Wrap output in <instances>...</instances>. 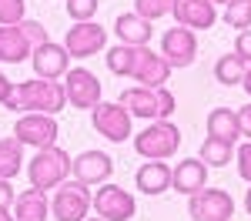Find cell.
Segmentation results:
<instances>
[{"mask_svg":"<svg viewBox=\"0 0 251 221\" xmlns=\"http://www.w3.org/2000/svg\"><path fill=\"white\" fill-rule=\"evenodd\" d=\"M30 64H34V74L44 80H57L64 77L71 67V54H67V47L64 44H40V47H34V54H30Z\"/></svg>","mask_w":251,"mask_h":221,"instance_id":"cell-13","label":"cell"},{"mask_svg":"<svg viewBox=\"0 0 251 221\" xmlns=\"http://www.w3.org/2000/svg\"><path fill=\"white\" fill-rule=\"evenodd\" d=\"M245 71H248V64L238 57V54H225V57H218V64H214V77H218V84H225V87L241 84L245 80Z\"/></svg>","mask_w":251,"mask_h":221,"instance_id":"cell-26","label":"cell"},{"mask_svg":"<svg viewBox=\"0 0 251 221\" xmlns=\"http://www.w3.org/2000/svg\"><path fill=\"white\" fill-rule=\"evenodd\" d=\"M114 34L121 44H131V47H148V40L154 34L151 20H144L141 14H117L114 17Z\"/></svg>","mask_w":251,"mask_h":221,"instance_id":"cell-18","label":"cell"},{"mask_svg":"<svg viewBox=\"0 0 251 221\" xmlns=\"http://www.w3.org/2000/svg\"><path fill=\"white\" fill-rule=\"evenodd\" d=\"M94 211L100 221H131L137 211V201L121 184H100L94 195Z\"/></svg>","mask_w":251,"mask_h":221,"instance_id":"cell-8","label":"cell"},{"mask_svg":"<svg viewBox=\"0 0 251 221\" xmlns=\"http://www.w3.org/2000/svg\"><path fill=\"white\" fill-rule=\"evenodd\" d=\"M71 168H74V158L64 151V147H44L34 154V161L27 164V178H30V188H37V191H50V188H57L67 181L71 174Z\"/></svg>","mask_w":251,"mask_h":221,"instance_id":"cell-3","label":"cell"},{"mask_svg":"<svg viewBox=\"0 0 251 221\" xmlns=\"http://www.w3.org/2000/svg\"><path fill=\"white\" fill-rule=\"evenodd\" d=\"M174 0H134V14H141L144 20H157L164 14H171Z\"/></svg>","mask_w":251,"mask_h":221,"instance_id":"cell-28","label":"cell"},{"mask_svg":"<svg viewBox=\"0 0 251 221\" xmlns=\"http://www.w3.org/2000/svg\"><path fill=\"white\" fill-rule=\"evenodd\" d=\"M188 215L194 221H228L234 218V198L225 188H201L188 198Z\"/></svg>","mask_w":251,"mask_h":221,"instance_id":"cell-6","label":"cell"},{"mask_svg":"<svg viewBox=\"0 0 251 221\" xmlns=\"http://www.w3.org/2000/svg\"><path fill=\"white\" fill-rule=\"evenodd\" d=\"M107 71L117 74V77H134L137 60H141V47H131V44H117L107 50Z\"/></svg>","mask_w":251,"mask_h":221,"instance_id":"cell-23","label":"cell"},{"mask_svg":"<svg viewBox=\"0 0 251 221\" xmlns=\"http://www.w3.org/2000/svg\"><path fill=\"white\" fill-rule=\"evenodd\" d=\"M171 71L174 67L161 54H154L151 47H141V60H137V71H134L137 87H164L168 77H171Z\"/></svg>","mask_w":251,"mask_h":221,"instance_id":"cell-17","label":"cell"},{"mask_svg":"<svg viewBox=\"0 0 251 221\" xmlns=\"http://www.w3.org/2000/svg\"><path fill=\"white\" fill-rule=\"evenodd\" d=\"M211 3H225V7H228V3H231V0H211Z\"/></svg>","mask_w":251,"mask_h":221,"instance_id":"cell-40","label":"cell"},{"mask_svg":"<svg viewBox=\"0 0 251 221\" xmlns=\"http://www.w3.org/2000/svg\"><path fill=\"white\" fill-rule=\"evenodd\" d=\"M245 208H248V215H251V188H248V195H245Z\"/></svg>","mask_w":251,"mask_h":221,"instance_id":"cell-39","label":"cell"},{"mask_svg":"<svg viewBox=\"0 0 251 221\" xmlns=\"http://www.w3.org/2000/svg\"><path fill=\"white\" fill-rule=\"evenodd\" d=\"M171 14L188 30H208V27H214V20H218V10H214L211 0H174Z\"/></svg>","mask_w":251,"mask_h":221,"instance_id":"cell-14","label":"cell"},{"mask_svg":"<svg viewBox=\"0 0 251 221\" xmlns=\"http://www.w3.org/2000/svg\"><path fill=\"white\" fill-rule=\"evenodd\" d=\"M74 178L80 184H104V181L111 178V171H114V161L111 154H104V151H84L74 158Z\"/></svg>","mask_w":251,"mask_h":221,"instance_id":"cell-15","label":"cell"},{"mask_svg":"<svg viewBox=\"0 0 251 221\" xmlns=\"http://www.w3.org/2000/svg\"><path fill=\"white\" fill-rule=\"evenodd\" d=\"M10 201H17L14 198V188H10L7 178H0V208H10Z\"/></svg>","mask_w":251,"mask_h":221,"instance_id":"cell-34","label":"cell"},{"mask_svg":"<svg viewBox=\"0 0 251 221\" xmlns=\"http://www.w3.org/2000/svg\"><path fill=\"white\" fill-rule=\"evenodd\" d=\"M194 54H198V37H194V30L188 27H171L164 37H161V57L168 60L171 67H188L194 64Z\"/></svg>","mask_w":251,"mask_h":221,"instance_id":"cell-12","label":"cell"},{"mask_svg":"<svg viewBox=\"0 0 251 221\" xmlns=\"http://www.w3.org/2000/svg\"><path fill=\"white\" fill-rule=\"evenodd\" d=\"M20 30L27 34V40H30V47H40V44H47V40H50L40 20H24V24H20Z\"/></svg>","mask_w":251,"mask_h":221,"instance_id":"cell-31","label":"cell"},{"mask_svg":"<svg viewBox=\"0 0 251 221\" xmlns=\"http://www.w3.org/2000/svg\"><path fill=\"white\" fill-rule=\"evenodd\" d=\"M234 161H238V174H241V181H248V184H251V141L238 147Z\"/></svg>","mask_w":251,"mask_h":221,"instance_id":"cell-32","label":"cell"},{"mask_svg":"<svg viewBox=\"0 0 251 221\" xmlns=\"http://www.w3.org/2000/svg\"><path fill=\"white\" fill-rule=\"evenodd\" d=\"M64 7H67V17L74 24H84V20H91L97 14V0H67Z\"/></svg>","mask_w":251,"mask_h":221,"instance_id":"cell-30","label":"cell"},{"mask_svg":"<svg viewBox=\"0 0 251 221\" xmlns=\"http://www.w3.org/2000/svg\"><path fill=\"white\" fill-rule=\"evenodd\" d=\"M64 47L71 57H94L107 47V30L94 24V20H84V24H74L64 37Z\"/></svg>","mask_w":251,"mask_h":221,"instance_id":"cell-11","label":"cell"},{"mask_svg":"<svg viewBox=\"0 0 251 221\" xmlns=\"http://www.w3.org/2000/svg\"><path fill=\"white\" fill-rule=\"evenodd\" d=\"M14 138L20 144H30L34 151L54 147L57 144V121H54V114H20L14 124Z\"/></svg>","mask_w":251,"mask_h":221,"instance_id":"cell-9","label":"cell"},{"mask_svg":"<svg viewBox=\"0 0 251 221\" xmlns=\"http://www.w3.org/2000/svg\"><path fill=\"white\" fill-rule=\"evenodd\" d=\"M87 211H91V191H87V184H80V181L57 184L54 201H50L54 221H84Z\"/></svg>","mask_w":251,"mask_h":221,"instance_id":"cell-5","label":"cell"},{"mask_svg":"<svg viewBox=\"0 0 251 221\" xmlns=\"http://www.w3.org/2000/svg\"><path fill=\"white\" fill-rule=\"evenodd\" d=\"M91 121H94L97 134L107 138V141H114V144L131 138V111H127L121 100H114V104L100 100L94 111H91Z\"/></svg>","mask_w":251,"mask_h":221,"instance_id":"cell-7","label":"cell"},{"mask_svg":"<svg viewBox=\"0 0 251 221\" xmlns=\"http://www.w3.org/2000/svg\"><path fill=\"white\" fill-rule=\"evenodd\" d=\"M117 100L131 111V118L144 121H168L177 107V100L168 87H124Z\"/></svg>","mask_w":251,"mask_h":221,"instance_id":"cell-2","label":"cell"},{"mask_svg":"<svg viewBox=\"0 0 251 221\" xmlns=\"http://www.w3.org/2000/svg\"><path fill=\"white\" fill-rule=\"evenodd\" d=\"M234 144L231 141H221V138H204V144H201V154L198 158L204 161L208 168H225V164H231L234 161Z\"/></svg>","mask_w":251,"mask_h":221,"instance_id":"cell-24","label":"cell"},{"mask_svg":"<svg viewBox=\"0 0 251 221\" xmlns=\"http://www.w3.org/2000/svg\"><path fill=\"white\" fill-rule=\"evenodd\" d=\"M225 24H231L234 30H248L251 27V0H231L225 7Z\"/></svg>","mask_w":251,"mask_h":221,"instance_id":"cell-27","label":"cell"},{"mask_svg":"<svg viewBox=\"0 0 251 221\" xmlns=\"http://www.w3.org/2000/svg\"><path fill=\"white\" fill-rule=\"evenodd\" d=\"M238 121H241V138H251V104L238 111Z\"/></svg>","mask_w":251,"mask_h":221,"instance_id":"cell-35","label":"cell"},{"mask_svg":"<svg viewBox=\"0 0 251 221\" xmlns=\"http://www.w3.org/2000/svg\"><path fill=\"white\" fill-rule=\"evenodd\" d=\"M241 87L248 91V98H251V64H248V71H245V80H241Z\"/></svg>","mask_w":251,"mask_h":221,"instance_id":"cell-37","label":"cell"},{"mask_svg":"<svg viewBox=\"0 0 251 221\" xmlns=\"http://www.w3.org/2000/svg\"><path fill=\"white\" fill-rule=\"evenodd\" d=\"M24 0H0V24H7V27H17V24H24Z\"/></svg>","mask_w":251,"mask_h":221,"instance_id":"cell-29","label":"cell"},{"mask_svg":"<svg viewBox=\"0 0 251 221\" xmlns=\"http://www.w3.org/2000/svg\"><path fill=\"white\" fill-rule=\"evenodd\" d=\"M34 54V47H30V40L27 34L17 27H7V24H0V60L3 64H20V60H27Z\"/></svg>","mask_w":251,"mask_h":221,"instance_id":"cell-20","label":"cell"},{"mask_svg":"<svg viewBox=\"0 0 251 221\" xmlns=\"http://www.w3.org/2000/svg\"><path fill=\"white\" fill-rule=\"evenodd\" d=\"M14 87H17V84H10V80L0 74V104H7V100L14 98Z\"/></svg>","mask_w":251,"mask_h":221,"instance_id":"cell-36","label":"cell"},{"mask_svg":"<svg viewBox=\"0 0 251 221\" xmlns=\"http://www.w3.org/2000/svg\"><path fill=\"white\" fill-rule=\"evenodd\" d=\"M47 215H50V201L37 188L17 195V201H14V221H47Z\"/></svg>","mask_w":251,"mask_h":221,"instance_id":"cell-21","label":"cell"},{"mask_svg":"<svg viewBox=\"0 0 251 221\" xmlns=\"http://www.w3.org/2000/svg\"><path fill=\"white\" fill-rule=\"evenodd\" d=\"M91 221H97V218H91Z\"/></svg>","mask_w":251,"mask_h":221,"instance_id":"cell-41","label":"cell"},{"mask_svg":"<svg viewBox=\"0 0 251 221\" xmlns=\"http://www.w3.org/2000/svg\"><path fill=\"white\" fill-rule=\"evenodd\" d=\"M208 138H221V141H238L241 138V121H238V111H228V107H214L208 114Z\"/></svg>","mask_w":251,"mask_h":221,"instance_id":"cell-22","label":"cell"},{"mask_svg":"<svg viewBox=\"0 0 251 221\" xmlns=\"http://www.w3.org/2000/svg\"><path fill=\"white\" fill-rule=\"evenodd\" d=\"M134 184L144 195H164L171 188V168L164 161H148L134 171Z\"/></svg>","mask_w":251,"mask_h":221,"instance_id":"cell-19","label":"cell"},{"mask_svg":"<svg viewBox=\"0 0 251 221\" xmlns=\"http://www.w3.org/2000/svg\"><path fill=\"white\" fill-rule=\"evenodd\" d=\"M204 181H208V164L201 158H184L171 171V188L177 195H188V198L204 188Z\"/></svg>","mask_w":251,"mask_h":221,"instance_id":"cell-16","label":"cell"},{"mask_svg":"<svg viewBox=\"0 0 251 221\" xmlns=\"http://www.w3.org/2000/svg\"><path fill=\"white\" fill-rule=\"evenodd\" d=\"M24 168V144L17 138H0V178H14Z\"/></svg>","mask_w":251,"mask_h":221,"instance_id":"cell-25","label":"cell"},{"mask_svg":"<svg viewBox=\"0 0 251 221\" xmlns=\"http://www.w3.org/2000/svg\"><path fill=\"white\" fill-rule=\"evenodd\" d=\"M64 104H67L64 84L34 77V80H20L14 87V98L3 107L7 111H27V114H57V111H64Z\"/></svg>","mask_w":251,"mask_h":221,"instance_id":"cell-1","label":"cell"},{"mask_svg":"<svg viewBox=\"0 0 251 221\" xmlns=\"http://www.w3.org/2000/svg\"><path fill=\"white\" fill-rule=\"evenodd\" d=\"M0 221H14L10 218V208H0Z\"/></svg>","mask_w":251,"mask_h":221,"instance_id":"cell-38","label":"cell"},{"mask_svg":"<svg viewBox=\"0 0 251 221\" xmlns=\"http://www.w3.org/2000/svg\"><path fill=\"white\" fill-rule=\"evenodd\" d=\"M234 54L245 60V64H251V30H241V34H238V40H234Z\"/></svg>","mask_w":251,"mask_h":221,"instance_id":"cell-33","label":"cell"},{"mask_svg":"<svg viewBox=\"0 0 251 221\" xmlns=\"http://www.w3.org/2000/svg\"><path fill=\"white\" fill-rule=\"evenodd\" d=\"M181 147V131L174 127L171 121H154L151 127H144L134 138V151L148 161H164L171 158L174 151Z\"/></svg>","mask_w":251,"mask_h":221,"instance_id":"cell-4","label":"cell"},{"mask_svg":"<svg viewBox=\"0 0 251 221\" xmlns=\"http://www.w3.org/2000/svg\"><path fill=\"white\" fill-rule=\"evenodd\" d=\"M64 91H67V104H74L80 111H94L100 104V80L84 67H71L64 74Z\"/></svg>","mask_w":251,"mask_h":221,"instance_id":"cell-10","label":"cell"}]
</instances>
